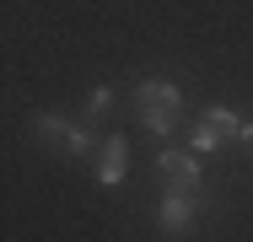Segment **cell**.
I'll use <instances>...</instances> for the list:
<instances>
[{"label": "cell", "instance_id": "obj_1", "mask_svg": "<svg viewBox=\"0 0 253 242\" xmlns=\"http://www.w3.org/2000/svg\"><path fill=\"white\" fill-rule=\"evenodd\" d=\"M243 140V119L232 113V108H210L205 113V124L194 129V156H205V151H221V145Z\"/></svg>", "mask_w": 253, "mask_h": 242}, {"label": "cell", "instance_id": "obj_2", "mask_svg": "<svg viewBox=\"0 0 253 242\" xmlns=\"http://www.w3.org/2000/svg\"><path fill=\"white\" fill-rule=\"evenodd\" d=\"M33 129H38L59 156H86V151H92V135H86V129H76V124H65L59 113H38V119H33Z\"/></svg>", "mask_w": 253, "mask_h": 242}, {"label": "cell", "instance_id": "obj_3", "mask_svg": "<svg viewBox=\"0 0 253 242\" xmlns=\"http://www.w3.org/2000/svg\"><path fill=\"white\" fill-rule=\"evenodd\" d=\"M156 178H162L172 194H194V189H200V156L162 151V156H156Z\"/></svg>", "mask_w": 253, "mask_h": 242}, {"label": "cell", "instance_id": "obj_4", "mask_svg": "<svg viewBox=\"0 0 253 242\" xmlns=\"http://www.w3.org/2000/svg\"><path fill=\"white\" fill-rule=\"evenodd\" d=\"M194 215H200L194 194H172V189H167V199H162V210H156V221H162V232H167V237L189 232V226H194Z\"/></svg>", "mask_w": 253, "mask_h": 242}, {"label": "cell", "instance_id": "obj_5", "mask_svg": "<svg viewBox=\"0 0 253 242\" xmlns=\"http://www.w3.org/2000/svg\"><path fill=\"white\" fill-rule=\"evenodd\" d=\"M178 102H183V92H178V86H172V81H140V86H135V108H140V113H178Z\"/></svg>", "mask_w": 253, "mask_h": 242}, {"label": "cell", "instance_id": "obj_6", "mask_svg": "<svg viewBox=\"0 0 253 242\" xmlns=\"http://www.w3.org/2000/svg\"><path fill=\"white\" fill-rule=\"evenodd\" d=\"M124 172H129V145L124 135H113V140H102V156H97V183H124Z\"/></svg>", "mask_w": 253, "mask_h": 242}, {"label": "cell", "instance_id": "obj_7", "mask_svg": "<svg viewBox=\"0 0 253 242\" xmlns=\"http://www.w3.org/2000/svg\"><path fill=\"white\" fill-rule=\"evenodd\" d=\"M140 124H146V129H151L156 140H167V135H172V129H178V113H140Z\"/></svg>", "mask_w": 253, "mask_h": 242}, {"label": "cell", "instance_id": "obj_8", "mask_svg": "<svg viewBox=\"0 0 253 242\" xmlns=\"http://www.w3.org/2000/svg\"><path fill=\"white\" fill-rule=\"evenodd\" d=\"M108 108H113V92H108V86H97V92H92V102H86V119H102Z\"/></svg>", "mask_w": 253, "mask_h": 242}, {"label": "cell", "instance_id": "obj_9", "mask_svg": "<svg viewBox=\"0 0 253 242\" xmlns=\"http://www.w3.org/2000/svg\"><path fill=\"white\" fill-rule=\"evenodd\" d=\"M243 145H248V156H253V124H243Z\"/></svg>", "mask_w": 253, "mask_h": 242}]
</instances>
